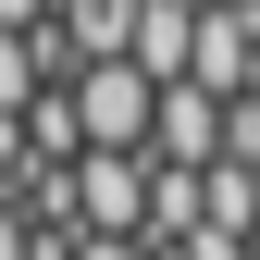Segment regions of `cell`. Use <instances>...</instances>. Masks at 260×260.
I'll return each mask as SVG.
<instances>
[{
  "label": "cell",
  "instance_id": "6",
  "mask_svg": "<svg viewBox=\"0 0 260 260\" xmlns=\"http://www.w3.org/2000/svg\"><path fill=\"white\" fill-rule=\"evenodd\" d=\"M0 260H38V236H25V211L0 199Z\"/></svg>",
  "mask_w": 260,
  "mask_h": 260
},
{
  "label": "cell",
  "instance_id": "1",
  "mask_svg": "<svg viewBox=\"0 0 260 260\" xmlns=\"http://www.w3.org/2000/svg\"><path fill=\"white\" fill-rule=\"evenodd\" d=\"M75 124H87V149H149L161 87L137 75V62H87V75H75Z\"/></svg>",
  "mask_w": 260,
  "mask_h": 260
},
{
  "label": "cell",
  "instance_id": "7",
  "mask_svg": "<svg viewBox=\"0 0 260 260\" xmlns=\"http://www.w3.org/2000/svg\"><path fill=\"white\" fill-rule=\"evenodd\" d=\"M75 260H149L137 236H75Z\"/></svg>",
  "mask_w": 260,
  "mask_h": 260
},
{
  "label": "cell",
  "instance_id": "5",
  "mask_svg": "<svg viewBox=\"0 0 260 260\" xmlns=\"http://www.w3.org/2000/svg\"><path fill=\"white\" fill-rule=\"evenodd\" d=\"M13 174H25V112H0V199H13Z\"/></svg>",
  "mask_w": 260,
  "mask_h": 260
},
{
  "label": "cell",
  "instance_id": "8",
  "mask_svg": "<svg viewBox=\"0 0 260 260\" xmlns=\"http://www.w3.org/2000/svg\"><path fill=\"white\" fill-rule=\"evenodd\" d=\"M0 25H13V38H38V25H50V0H0Z\"/></svg>",
  "mask_w": 260,
  "mask_h": 260
},
{
  "label": "cell",
  "instance_id": "4",
  "mask_svg": "<svg viewBox=\"0 0 260 260\" xmlns=\"http://www.w3.org/2000/svg\"><path fill=\"white\" fill-rule=\"evenodd\" d=\"M50 87V62H38V38H13V25H0V112H25Z\"/></svg>",
  "mask_w": 260,
  "mask_h": 260
},
{
  "label": "cell",
  "instance_id": "3",
  "mask_svg": "<svg viewBox=\"0 0 260 260\" xmlns=\"http://www.w3.org/2000/svg\"><path fill=\"white\" fill-rule=\"evenodd\" d=\"M149 149L174 161V174L223 161V112H211V87H161V124H149Z\"/></svg>",
  "mask_w": 260,
  "mask_h": 260
},
{
  "label": "cell",
  "instance_id": "9",
  "mask_svg": "<svg viewBox=\"0 0 260 260\" xmlns=\"http://www.w3.org/2000/svg\"><path fill=\"white\" fill-rule=\"evenodd\" d=\"M248 260H260V223H248Z\"/></svg>",
  "mask_w": 260,
  "mask_h": 260
},
{
  "label": "cell",
  "instance_id": "2",
  "mask_svg": "<svg viewBox=\"0 0 260 260\" xmlns=\"http://www.w3.org/2000/svg\"><path fill=\"white\" fill-rule=\"evenodd\" d=\"M149 149H87L75 161V223H87V236H137V223H149Z\"/></svg>",
  "mask_w": 260,
  "mask_h": 260
}]
</instances>
